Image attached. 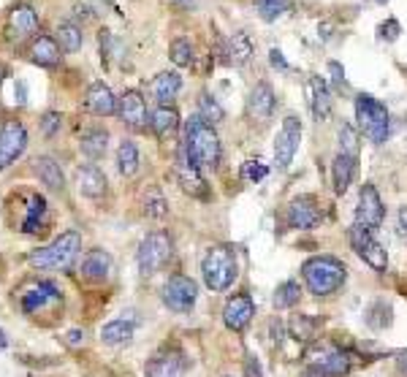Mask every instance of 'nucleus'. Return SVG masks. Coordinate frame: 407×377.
Segmentation results:
<instances>
[{"label":"nucleus","instance_id":"36","mask_svg":"<svg viewBox=\"0 0 407 377\" xmlns=\"http://www.w3.org/2000/svg\"><path fill=\"white\" fill-rule=\"evenodd\" d=\"M54 33H57V41L66 52H79L81 49V30L74 22H60Z\"/></svg>","mask_w":407,"mask_h":377},{"label":"nucleus","instance_id":"3","mask_svg":"<svg viewBox=\"0 0 407 377\" xmlns=\"http://www.w3.org/2000/svg\"><path fill=\"white\" fill-rule=\"evenodd\" d=\"M236 274H239V266H236V256L231 247L217 244V247L206 250V256L201 261V277L209 291H215V293L228 291L236 280Z\"/></svg>","mask_w":407,"mask_h":377},{"label":"nucleus","instance_id":"45","mask_svg":"<svg viewBox=\"0 0 407 377\" xmlns=\"http://www.w3.org/2000/svg\"><path fill=\"white\" fill-rule=\"evenodd\" d=\"M399 33H402V27H399L396 19H388V22H383V25H380V36H383L386 41H396L399 39Z\"/></svg>","mask_w":407,"mask_h":377},{"label":"nucleus","instance_id":"26","mask_svg":"<svg viewBox=\"0 0 407 377\" xmlns=\"http://www.w3.org/2000/svg\"><path fill=\"white\" fill-rule=\"evenodd\" d=\"M356 161H358V158H353V155H348V152H337V158H334V166H331V179H334V190H337L339 196L351 188L353 174H356Z\"/></svg>","mask_w":407,"mask_h":377},{"label":"nucleus","instance_id":"28","mask_svg":"<svg viewBox=\"0 0 407 377\" xmlns=\"http://www.w3.org/2000/svg\"><path fill=\"white\" fill-rule=\"evenodd\" d=\"M33 171L39 174V179L49 190L66 188V176L60 171V163H54L52 158H36V161H33Z\"/></svg>","mask_w":407,"mask_h":377},{"label":"nucleus","instance_id":"2","mask_svg":"<svg viewBox=\"0 0 407 377\" xmlns=\"http://www.w3.org/2000/svg\"><path fill=\"white\" fill-rule=\"evenodd\" d=\"M301 277H304V285H307V291H310L312 296H331L348 280V269L337 258L315 256L310 261H304Z\"/></svg>","mask_w":407,"mask_h":377},{"label":"nucleus","instance_id":"19","mask_svg":"<svg viewBox=\"0 0 407 377\" xmlns=\"http://www.w3.org/2000/svg\"><path fill=\"white\" fill-rule=\"evenodd\" d=\"M274 90H271L269 81H258L256 87L250 90V98H247V111L256 117V120L266 122L274 111Z\"/></svg>","mask_w":407,"mask_h":377},{"label":"nucleus","instance_id":"18","mask_svg":"<svg viewBox=\"0 0 407 377\" xmlns=\"http://www.w3.org/2000/svg\"><path fill=\"white\" fill-rule=\"evenodd\" d=\"M307 95H310V109L312 117L318 122H323L331 117V93H328V84L321 76H310L307 79Z\"/></svg>","mask_w":407,"mask_h":377},{"label":"nucleus","instance_id":"15","mask_svg":"<svg viewBox=\"0 0 407 377\" xmlns=\"http://www.w3.org/2000/svg\"><path fill=\"white\" fill-rule=\"evenodd\" d=\"M36 30H39V14L25 3L14 6L11 14H9V22H6V36L11 41H22L27 36H33Z\"/></svg>","mask_w":407,"mask_h":377},{"label":"nucleus","instance_id":"56","mask_svg":"<svg viewBox=\"0 0 407 377\" xmlns=\"http://www.w3.org/2000/svg\"><path fill=\"white\" fill-rule=\"evenodd\" d=\"M378 3H386V0H378Z\"/></svg>","mask_w":407,"mask_h":377},{"label":"nucleus","instance_id":"25","mask_svg":"<svg viewBox=\"0 0 407 377\" xmlns=\"http://www.w3.org/2000/svg\"><path fill=\"white\" fill-rule=\"evenodd\" d=\"M250 57H253V41L247 33H233L226 44V63L233 68H242L250 63Z\"/></svg>","mask_w":407,"mask_h":377},{"label":"nucleus","instance_id":"21","mask_svg":"<svg viewBox=\"0 0 407 377\" xmlns=\"http://www.w3.org/2000/svg\"><path fill=\"white\" fill-rule=\"evenodd\" d=\"M111 269H114V263H111V256L104 253V250H90L84 261H81V274L87 277V280H93V283H104L111 277Z\"/></svg>","mask_w":407,"mask_h":377},{"label":"nucleus","instance_id":"11","mask_svg":"<svg viewBox=\"0 0 407 377\" xmlns=\"http://www.w3.org/2000/svg\"><path fill=\"white\" fill-rule=\"evenodd\" d=\"M285 220L288 226L296 231H310L315 226H321L323 212L315 201V196H296L293 201L285 206Z\"/></svg>","mask_w":407,"mask_h":377},{"label":"nucleus","instance_id":"44","mask_svg":"<svg viewBox=\"0 0 407 377\" xmlns=\"http://www.w3.org/2000/svg\"><path fill=\"white\" fill-rule=\"evenodd\" d=\"M312 328H315V321H310L307 315H298L296 323H293V334H296V339H310Z\"/></svg>","mask_w":407,"mask_h":377},{"label":"nucleus","instance_id":"55","mask_svg":"<svg viewBox=\"0 0 407 377\" xmlns=\"http://www.w3.org/2000/svg\"><path fill=\"white\" fill-rule=\"evenodd\" d=\"M3 76H6V68L0 66V81H3Z\"/></svg>","mask_w":407,"mask_h":377},{"label":"nucleus","instance_id":"52","mask_svg":"<svg viewBox=\"0 0 407 377\" xmlns=\"http://www.w3.org/2000/svg\"><path fill=\"white\" fill-rule=\"evenodd\" d=\"M399 372H402V375H407V351L399 356Z\"/></svg>","mask_w":407,"mask_h":377},{"label":"nucleus","instance_id":"39","mask_svg":"<svg viewBox=\"0 0 407 377\" xmlns=\"http://www.w3.org/2000/svg\"><path fill=\"white\" fill-rule=\"evenodd\" d=\"M169 57H171V63L179 68H188L193 66V44L188 39H176L171 41V49H169Z\"/></svg>","mask_w":407,"mask_h":377},{"label":"nucleus","instance_id":"53","mask_svg":"<svg viewBox=\"0 0 407 377\" xmlns=\"http://www.w3.org/2000/svg\"><path fill=\"white\" fill-rule=\"evenodd\" d=\"M9 345V339H6V334H3V328H0V348H6Z\"/></svg>","mask_w":407,"mask_h":377},{"label":"nucleus","instance_id":"27","mask_svg":"<svg viewBox=\"0 0 407 377\" xmlns=\"http://www.w3.org/2000/svg\"><path fill=\"white\" fill-rule=\"evenodd\" d=\"M27 54H30V60L36 66H57L60 63V46L49 36H39V39L30 44V52Z\"/></svg>","mask_w":407,"mask_h":377},{"label":"nucleus","instance_id":"17","mask_svg":"<svg viewBox=\"0 0 407 377\" xmlns=\"http://www.w3.org/2000/svg\"><path fill=\"white\" fill-rule=\"evenodd\" d=\"M117 111H120V120L125 122V125L136 128V131L147 125V106H144V98H141L139 90H125L120 98Z\"/></svg>","mask_w":407,"mask_h":377},{"label":"nucleus","instance_id":"43","mask_svg":"<svg viewBox=\"0 0 407 377\" xmlns=\"http://www.w3.org/2000/svg\"><path fill=\"white\" fill-rule=\"evenodd\" d=\"M60 122H63V117H60L57 111H46V114H44V120H41V134L54 136L57 131H60Z\"/></svg>","mask_w":407,"mask_h":377},{"label":"nucleus","instance_id":"48","mask_svg":"<svg viewBox=\"0 0 407 377\" xmlns=\"http://www.w3.org/2000/svg\"><path fill=\"white\" fill-rule=\"evenodd\" d=\"M247 372H250V377H261V366L253 356H247Z\"/></svg>","mask_w":407,"mask_h":377},{"label":"nucleus","instance_id":"49","mask_svg":"<svg viewBox=\"0 0 407 377\" xmlns=\"http://www.w3.org/2000/svg\"><path fill=\"white\" fill-rule=\"evenodd\" d=\"M396 220H399V233H405L407 236V206L399 209V217H396Z\"/></svg>","mask_w":407,"mask_h":377},{"label":"nucleus","instance_id":"33","mask_svg":"<svg viewBox=\"0 0 407 377\" xmlns=\"http://www.w3.org/2000/svg\"><path fill=\"white\" fill-rule=\"evenodd\" d=\"M136 169H139V149H136L134 141H122L120 149H117V171L122 176H134Z\"/></svg>","mask_w":407,"mask_h":377},{"label":"nucleus","instance_id":"4","mask_svg":"<svg viewBox=\"0 0 407 377\" xmlns=\"http://www.w3.org/2000/svg\"><path fill=\"white\" fill-rule=\"evenodd\" d=\"M356 120L361 134L372 141V144H383L388 139L391 131V120H388V111L380 104L375 95H356Z\"/></svg>","mask_w":407,"mask_h":377},{"label":"nucleus","instance_id":"40","mask_svg":"<svg viewBox=\"0 0 407 377\" xmlns=\"http://www.w3.org/2000/svg\"><path fill=\"white\" fill-rule=\"evenodd\" d=\"M339 152H348L353 158H358V134L351 122H342L339 125Z\"/></svg>","mask_w":407,"mask_h":377},{"label":"nucleus","instance_id":"23","mask_svg":"<svg viewBox=\"0 0 407 377\" xmlns=\"http://www.w3.org/2000/svg\"><path fill=\"white\" fill-rule=\"evenodd\" d=\"M147 377H185V361L176 353H161L147 364Z\"/></svg>","mask_w":407,"mask_h":377},{"label":"nucleus","instance_id":"35","mask_svg":"<svg viewBox=\"0 0 407 377\" xmlns=\"http://www.w3.org/2000/svg\"><path fill=\"white\" fill-rule=\"evenodd\" d=\"M49 298H57V288L54 285H39V288H33V291H27L25 298H22V310L25 312H33L39 310V307H44Z\"/></svg>","mask_w":407,"mask_h":377},{"label":"nucleus","instance_id":"37","mask_svg":"<svg viewBox=\"0 0 407 377\" xmlns=\"http://www.w3.org/2000/svg\"><path fill=\"white\" fill-rule=\"evenodd\" d=\"M288 9H291V0H256V11L263 22L280 19Z\"/></svg>","mask_w":407,"mask_h":377},{"label":"nucleus","instance_id":"38","mask_svg":"<svg viewBox=\"0 0 407 377\" xmlns=\"http://www.w3.org/2000/svg\"><path fill=\"white\" fill-rule=\"evenodd\" d=\"M166 212H169V203L163 198V193L158 188H149L144 193V215L161 220V217H166Z\"/></svg>","mask_w":407,"mask_h":377},{"label":"nucleus","instance_id":"50","mask_svg":"<svg viewBox=\"0 0 407 377\" xmlns=\"http://www.w3.org/2000/svg\"><path fill=\"white\" fill-rule=\"evenodd\" d=\"M169 3H171V6H176V9H179V11H190V9H193V3H196V0H169Z\"/></svg>","mask_w":407,"mask_h":377},{"label":"nucleus","instance_id":"24","mask_svg":"<svg viewBox=\"0 0 407 377\" xmlns=\"http://www.w3.org/2000/svg\"><path fill=\"white\" fill-rule=\"evenodd\" d=\"M182 90V76L176 71H163L152 79V95L158 104H171Z\"/></svg>","mask_w":407,"mask_h":377},{"label":"nucleus","instance_id":"6","mask_svg":"<svg viewBox=\"0 0 407 377\" xmlns=\"http://www.w3.org/2000/svg\"><path fill=\"white\" fill-rule=\"evenodd\" d=\"M348 239H351L353 253L361 258L369 269H375V271L388 269V256H386L383 244L375 239V231L364 228L361 223H353L351 231H348Z\"/></svg>","mask_w":407,"mask_h":377},{"label":"nucleus","instance_id":"20","mask_svg":"<svg viewBox=\"0 0 407 377\" xmlns=\"http://www.w3.org/2000/svg\"><path fill=\"white\" fill-rule=\"evenodd\" d=\"M84 104H87V109H90L93 114H98V117H109V114L117 111V98L111 93V87L104 84V81H93V84H90Z\"/></svg>","mask_w":407,"mask_h":377},{"label":"nucleus","instance_id":"10","mask_svg":"<svg viewBox=\"0 0 407 377\" xmlns=\"http://www.w3.org/2000/svg\"><path fill=\"white\" fill-rule=\"evenodd\" d=\"M199 298V285L185 274H174L169 283L163 285V304L174 312H190Z\"/></svg>","mask_w":407,"mask_h":377},{"label":"nucleus","instance_id":"5","mask_svg":"<svg viewBox=\"0 0 407 377\" xmlns=\"http://www.w3.org/2000/svg\"><path fill=\"white\" fill-rule=\"evenodd\" d=\"M81 250V236L76 231H66L54 239L49 247H41L36 253H30V263L36 269H68L74 263V258Z\"/></svg>","mask_w":407,"mask_h":377},{"label":"nucleus","instance_id":"13","mask_svg":"<svg viewBox=\"0 0 407 377\" xmlns=\"http://www.w3.org/2000/svg\"><path fill=\"white\" fill-rule=\"evenodd\" d=\"M383 201H380V193L375 190V185H364L358 190V206H356V223H361L364 228L375 231L383 226Z\"/></svg>","mask_w":407,"mask_h":377},{"label":"nucleus","instance_id":"34","mask_svg":"<svg viewBox=\"0 0 407 377\" xmlns=\"http://www.w3.org/2000/svg\"><path fill=\"white\" fill-rule=\"evenodd\" d=\"M298 298H301V288H298L296 280H285L283 285H277V291H274V307L277 310H291V307H296Z\"/></svg>","mask_w":407,"mask_h":377},{"label":"nucleus","instance_id":"9","mask_svg":"<svg viewBox=\"0 0 407 377\" xmlns=\"http://www.w3.org/2000/svg\"><path fill=\"white\" fill-rule=\"evenodd\" d=\"M298 141H301V120L296 114H288L277 131V139H274V163L280 169H288L298 152Z\"/></svg>","mask_w":407,"mask_h":377},{"label":"nucleus","instance_id":"7","mask_svg":"<svg viewBox=\"0 0 407 377\" xmlns=\"http://www.w3.org/2000/svg\"><path fill=\"white\" fill-rule=\"evenodd\" d=\"M169 258H171V239H169V233H163V231L147 233V236L141 239V244H139V253H136V261H139L141 274H155V271H161Z\"/></svg>","mask_w":407,"mask_h":377},{"label":"nucleus","instance_id":"46","mask_svg":"<svg viewBox=\"0 0 407 377\" xmlns=\"http://www.w3.org/2000/svg\"><path fill=\"white\" fill-rule=\"evenodd\" d=\"M269 60H271V66H274V68H280V71H291V66H288V60L283 57V52H280V49H271Z\"/></svg>","mask_w":407,"mask_h":377},{"label":"nucleus","instance_id":"12","mask_svg":"<svg viewBox=\"0 0 407 377\" xmlns=\"http://www.w3.org/2000/svg\"><path fill=\"white\" fill-rule=\"evenodd\" d=\"M27 147V131L19 120H6L0 128V171L11 166Z\"/></svg>","mask_w":407,"mask_h":377},{"label":"nucleus","instance_id":"32","mask_svg":"<svg viewBox=\"0 0 407 377\" xmlns=\"http://www.w3.org/2000/svg\"><path fill=\"white\" fill-rule=\"evenodd\" d=\"M44 217H46V201L41 196H30V206H27V217L22 223L25 233H39L44 226Z\"/></svg>","mask_w":407,"mask_h":377},{"label":"nucleus","instance_id":"22","mask_svg":"<svg viewBox=\"0 0 407 377\" xmlns=\"http://www.w3.org/2000/svg\"><path fill=\"white\" fill-rule=\"evenodd\" d=\"M76 185L84 196H90V198H101L104 193H106V176L104 171L93 166V163H87V166H79L76 169Z\"/></svg>","mask_w":407,"mask_h":377},{"label":"nucleus","instance_id":"51","mask_svg":"<svg viewBox=\"0 0 407 377\" xmlns=\"http://www.w3.org/2000/svg\"><path fill=\"white\" fill-rule=\"evenodd\" d=\"M81 337H84L81 331H71V334H68V342H71V345H79V342H81Z\"/></svg>","mask_w":407,"mask_h":377},{"label":"nucleus","instance_id":"30","mask_svg":"<svg viewBox=\"0 0 407 377\" xmlns=\"http://www.w3.org/2000/svg\"><path fill=\"white\" fill-rule=\"evenodd\" d=\"M149 125H152V131H155L158 139H171L176 134V128H179V114L171 106H161L152 114Z\"/></svg>","mask_w":407,"mask_h":377},{"label":"nucleus","instance_id":"31","mask_svg":"<svg viewBox=\"0 0 407 377\" xmlns=\"http://www.w3.org/2000/svg\"><path fill=\"white\" fill-rule=\"evenodd\" d=\"M134 331H136L134 323L120 318V321H111V323H106L101 328V339H104L106 345H125V342L134 339Z\"/></svg>","mask_w":407,"mask_h":377},{"label":"nucleus","instance_id":"1","mask_svg":"<svg viewBox=\"0 0 407 377\" xmlns=\"http://www.w3.org/2000/svg\"><path fill=\"white\" fill-rule=\"evenodd\" d=\"M182 152L199 169H215L217 161H220V139H217L215 128L204 120L201 114H196V117H190L185 122V144H182Z\"/></svg>","mask_w":407,"mask_h":377},{"label":"nucleus","instance_id":"29","mask_svg":"<svg viewBox=\"0 0 407 377\" xmlns=\"http://www.w3.org/2000/svg\"><path fill=\"white\" fill-rule=\"evenodd\" d=\"M79 147L87 158L98 161V158H104V152H106L109 147V134L104 128H87L79 139Z\"/></svg>","mask_w":407,"mask_h":377},{"label":"nucleus","instance_id":"8","mask_svg":"<svg viewBox=\"0 0 407 377\" xmlns=\"http://www.w3.org/2000/svg\"><path fill=\"white\" fill-rule=\"evenodd\" d=\"M307 364L310 369L321 372L323 377H342L351 372V358L348 353L337 351L331 345H315L310 353H307Z\"/></svg>","mask_w":407,"mask_h":377},{"label":"nucleus","instance_id":"47","mask_svg":"<svg viewBox=\"0 0 407 377\" xmlns=\"http://www.w3.org/2000/svg\"><path fill=\"white\" fill-rule=\"evenodd\" d=\"M328 71H331V76H334V81H337L339 87H345V71H342V66L331 60V63H328Z\"/></svg>","mask_w":407,"mask_h":377},{"label":"nucleus","instance_id":"42","mask_svg":"<svg viewBox=\"0 0 407 377\" xmlns=\"http://www.w3.org/2000/svg\"><path fill=\"white\" fill-rule=\"evenodd\" d=\"M266 174H269V169H266L261 161H247L242 166V176L247 179V182H261Z\"/></svg>","mask_w":407,"mask_h":377},{"label":"nucleus","instance_id":"54","mask_svg":"<svg viewBox=\"0 0 407 377\" xmlns=\"http://www.w3.org/2000/svg\"><path fill=\"white\" fill-rule=\"evenodd\" d=\"M109 3H111V0H95V6H98V9H104V6H109Z\"/></svg>","mask_w":407,"mask_h":377},{"label":"nucleus","instance_id":"41","mask_svg":"<svg viewBox=\"0 0 407 377\" xmlns=\"http://www.w3.org/2000/svg\"><path fill=\"white\" fill-rule=\"evenodd\" d=\"M199 109H201L199 114H201V117L209 122V125H212V122H220L223 117H226L223 106H220V104H217V101L209 93H201V98H199Z\"/></svg>","mask_w":407,"mask_h":377},{"label":"nucleus","instance_id":"14","mask_svg":"<svg viewBox=\"0 0 407 377\" xmlns=\"http://www.w3.org/2000/svg\"><path fill=\"white\" fill-rule=\"evenodd\" d=\"M253 315H256V304H253V298L247 293L231 296L226 301V307H223V321H226L231 331H244L250 326V321H253Z\"/></svg>","mask_w":407,"mask_h":377},{"label":"nucleus","instance_id":"16","mask_svg":"<svg viewBox=\"0 0 407 377\" xmlns=\"http://www.w3.org/2000/svg\"><path fill=\"white\" fill-rule=\"evenodd\" d=\"M176 179H179V188L185 193L196 196V198H206V182L201 176V169L190 161L185 152L179 155V163H176Z\"/></svg>","mask_w":407,"mask_h":377}]
</instances>
